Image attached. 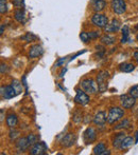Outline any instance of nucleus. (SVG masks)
Masks as SVG:
<instances>
[{"label":"nucleus","instance_id":"7","mask_svg":"<svg viewBox=\"0 0 138 155\" xmlns=\"http://www.w3.org/2000/svg\"><path fill=\"white\" fill-rule=\"evenodd\" d=\"M136 98L132 97L130 94H123V95H120V102H121V106L124 109H131L132 107H134L135 102H136Z\"/></svg>","mask_w":138,"mask_h":155},{"label":"nucleus","instance_id":"39","mask_svg":"<svg viewBox=\"0 0 138 155\" xmlns=\"http://www.w3.org/2000/svg\"><path fill=\"white\" fill-rule=\"evenodd\" d=\"M0 116H1V117H0V121H1V123H2V121H3V119H4L3 110H2V109H1V110H0Z\"/></svg>","mask_w":138,"mask_h":155},{"label":"nucleus","instance_id":"5","mask_svg":"<svg viewBox=\"0 0 138 155\" xmlns=\"http://www.w3.org/2000/svg\"><path fill=\"white\" fill-rule=\"evenodd\" d=\"M48 151V147L44 141H38L35 145L31 146L30 149V154L31 155H44Z\"/></svg>","mask_w":138,"mask_h":155},{"label":"nucleus","instance_id":"17","mask_svg":"<svg viewBox=\"0 0 138 155\" xmlns=\"http://www.w3.org/2000/svg\"><path fill=\"white\" fill-rule=\"evenodd\" d=\"M119 28H120L119 20H117V19H113V20H111V22H109L108 25L104 28V30L106 33H115L119 30Z\"/></svg>","mask_w":138,"mask_h":155},{"label":"nucleus","instance_id":"8","mask_svg":"<svg viewBox=\"0 0 138 155\" xmlns=\"http://www.w3.org/2000/svg\"><path fill=\"white\" fill-rule=\"evenodd\" d=\"M89 96L87 95L86 92H83L82 90H76V97H74V101L76 104H81V106H85L89 102Z\"/></svg>","mask_w":138,"mask_h":155},{"label":"nucleus","instance_id":"43","mask_svg":"<svg viewBox=\"0 0 138 155\" xmlns=\"http://www.w3.org/2000/svg\"><path fill=\"white\" fill-rule=\"evenodd\" d=\"M135 137H136V138H135V141H136V143H138V131H136V134H135Z\"/></svg>","mask_w":138,"mask_h":155},{"label":"nucleus","instance_id":"38","mask_svg":"<svg viewBox=\"0 0 138 155\" xmlns=\"http://www.w3.org/2000/svg\"><path fill=\"white\" fill-rule=\"evenodd\" d=\"M23 84L26 87V90L28 91V84H27V81H26V76H23Z\"/></svg>","mask_w":138,"mask_h":155},{"label":"nucleus","instance_id":"31","mask_svg":"<svg viewBox=\"0 0 138 155\" xmlns=\"http://www.w3.org/2000/svg\"><path fill=\"white\" fill-rule=\"evenodd\" d=\"M129 94H130L132 97L138 98V84H136V86H133L132 88L130 89V91H129Z\"/></svg>","mask_w":138,"mask_h":155},{"label":"nucleus","instance_id":"9","mask_svg":"<svg viewBox=\"0 0 138 155\" xmlns=\"http://www.w3.org/2000/svg\"><path fill=\"white\" fill-rule=\"evenodd\" d=\"M17 96L16 91L14 90V88L11 86H6V87H1V97L4 99H11V98Z\"/></svg>","mask_w":138,"mask_h":155},{"label":"nucleus","instance_id":"22","mask_svg":"<svg viewBox=\"0 0 138 155\" xmlns=\"http://www.w3.org/2000/svg\"><path fill=\"white\" fill-rule=\"evenodd\" d=\"M93 151H94V154H96V155H103L104 152L106 151V147H105V145L103 143H100L94 148Z\"/></svg>","mask_w":138,"mask_h":155},{"label":"nucleus","instance_id":"21","mask_svg":"<svg viewBox=\"0 0 138 155\" xmlns=\"http://www.w3.org/2000/svg\"><path fill=\"white\" fill-rule=\"evenodd\" d=\"M134 143V138L131 136H126L121 143V147L120 150H124V149H129L130 147H132V145Z\"/></svg>","mask_w":138,"mask_h":155},{"label":"nucleus","instance_id":"1","mask_svg":"<svg viewBox=\"0 0 138 155\" xmlns=\"http://www.w3.org/2000/svg\"><path fill=\"white\" fill-rule=\"evenodd\" d=\"M108 78L109 73L108 71H101L97 75V84H98V90L100 92H105L108 88Z\"/></svg>","mask_w":138,"mask_h":155},{"label":"nucleus","instance_id":"41","mask_svg":"<svg viewBox=\"0 0 138 155\" xmlns=\"http://www.w3.org/2000/svg\"><path fill=\"white\" fill-rule=\"evenodd\" d=\"M134 58L136 59V61L138 62V52H135V53H134Z\"/></svg>","mask_w":138,"mask_h":155},{"label":"nucleus","instance_id":"29","mask_svg":"<svg viewBox=\"0 0 138 155\" xmlns=\"http://www.w3.org/2000/svg\"><path fill=\"white\" fill-rule=\"evenodd\" d=\"M83 119V114L80 112V111H76V112L73 113V116H72V120L74 123H80Z\"/></svg>","mask_w":138,"mask_h":155},{"label":"nucleus","instance_id":"33","mask_svg":"<svg viewBox=\"0 0 138 155\" xmlns=\"http://www.w3.org/2000/svg\"><path fill=\"white\" fill-rule=\"evenodd\" d=\"M8 12V5H6V0H0V13L4 14Z\"/></svg>","mask_w":138,"mask_h":155},{"label":"nucleus","instance_id":"23","mask_svg":"<svg viewBox=\"0 0 138 155\" xmlns=\"http://www.w3.org/2000/svg\"><path fill=\"white\" fill-rule=\"evenodd\" d=\"M130 29L128 25H124L122 29V38H121V43H126L130 40Z\"/></svg>","mask_w":138,"mask_h":155},{"label":"nucleus","instance_id":"24","mask_svg":"<svg viewBox=\"0 0 138 155\" xmlns=\"http://www.w3.org/2000/svg\"><path fill=\"white\" fill-rule=\"evenodd\" d=\"M115 37L111 36V35H104L103 37L101 38V42L102 45H111L115 42Z\"/></svg>","mask_w":138,"mask_h":155},{"label":"nucleus","instance_id":"15","mask_svg":"<svg viewBox=\"0 0 138 155\" xmlns=\"http://www.w3.org/2000/svg\"><path fill=\"white\" fill-rule=\"evenodd\" d=\"M14 17L19 23L23 25V23L27 22V15H26V12L23 8H17L14 12Z\"/></svg>","mask_w":138,"mask_h":155},{"label":"nucleus","instance_id":"10","mask_svg":"<svg viewBox=\"0 0 138 155\" xmlns=\"http://www.w3.org/2000/svg\"><path fill=\"white\" fill-rule=\"evenodd\" d=\"M96 136H97V133H96L95 129L94 128H87L84 132L83 138H84L85 143L88 145V143H91L96 140Z\"/></svg>","mask_w":138,"mask_h":155},{"label":"nucleus","instance_id":"35","mask_svg":"<svg viewBox=\"0 0 138 155\" xmlns=\"http://www.w3.org/2000/svg\"><path fill=\"white\" fill-rule=\"evenodd\" d=\"M88 35H89V38H90V39H96V38H98V37L100 36L99 32H96V31L88 33Z\"/></svg>","mask_w":138,"mask_h":155},{"label":"nucleus","instance_id":"2","mask_svg":"<svg viewBox=\"0 0 138 155\" xmlns=\"http://www.w3.org/2000/svg\"><path fill=\"white\" fill-rule=\"evenodd\" d=\"M124 115V112L119 107H113L109 109L108 115H107V123L108 124H115L119 119H121Z\"/></svg>","mask_w":138,"mask_h":155},{"label":"nucleus","instance_id":"44","mask_svg":"<svg viewBox=\"0 0 138 155\" xmlns=\"http://www.w3.org/2000/svg\"><path fill=\"white\" fill-rule=\"evenodd\" d=\"M136 39H137V40H138V34H137V36H136Z\"/></svg>","mask_w":138,"mask_h":155},{"label":"nucleus","instance_id":"3","mask_svg":"<svg viewBox=\"0 0 138 155\" xmlns=\"http://www.w3.org/2000/svg\"><path fill=\"white\" fill-rule=\"evenodd\" d=\"M97 86L98 84L95 82V80L91 78H87L81 81V88L88 94H95L97 92Z\"/></svg>","mask_w":138,"mask_h":155},{"label":"nucleus","instance_id":"32","mask_svg":"<svg viewBox=\"0 0 138 155\" xmlns=\"http://www.w3.org/2000/svg\"><path fill=\"white\" fill-rule=\"evenodd\" d=\"M80 39H81V41H83L84 43H87L89 40H90V38H89V35H88V33H87V32H81Z\"/></svg>","mask_w":138,"mask_h":155},{"label":"nucleus","instance_id":"30","mask_svg":"<svg viewBox=\"0 0 138 155\" xmlns=\"http://www.w3.org/2000/svg\"><path fill=\"white\" fill-rule=\"evenodd\" d=\"M9 137H10L11 140H15L17 137H19V131L18 130H14V128L10 131L9 133Z\"/></svg>","mask_w":138,"mask_h":155},{"label":"nucleus","instance_id":"18","mask_svg":"<svg viewBox=\"0 0 138 155\" xmlns=\"http://www.w3.org/2000/svg\"><path fill=\"white\" fill-rule=\"evenodd\" d=\"M17 124H18V118H17V116L15 114H10L6 117V124H8L9 128H15Z\"/></svg>","mask_w":138,"mask_h":155},{"label":"nucleus","instance_id":"25","mask_svg":"<svg viewBox=\"0 0 138 155\" xmlns=\"http://www.w3.org/2000/svg\"><path fill=\"white\" fill-rule=\"evenodd\" d=\"M131 127V123L129 119H123L121 123H119L115 127V130H121V129H129Z\"/></svg>","mask_w":138,"mask_h":155},{"label":"nucleus","instance_id":"45","mask_svg":"<svg viewBox=\"0 0 138 155\" xmlns=\"http://www.w3.org/2000/svg\"><path fill=\"white\" fill-rule=\"evenodd\" d=\"M136 29H137V30H138V25H136Z\"/></svg>","mask_w":138,"mask_h":155},{"label":"nucleus","instance_id":"4","mask_svg":"<svg viewBox=\"0 0 138 155\" xmlns=\"http://www.w3.org/2000/svg\"><path fill=\"white\" fill-rule=\"evenodd\" d=\"M91 22L94 23V25L100 28V29H104L107 25H108V19L107 17L103 14H99L96 13L93 17H91Z\"/></svg>","mask_w":138,"mask_h":155},{"label":"nucleus","instance_id":"20","mask_svg":"<svg viewBox=\"0 0 138 155\" xmlns=\"http://www.w3.org/2000/svg\"><path fill=\"white\" fill-rule=\"evenodd\" d=\"M119 70L121 72H124V73H131L135 70V65L130 62H124L119 65Z\"/></svg>","mask_w":138,"mask_h":155},{"label":"nucleus","instance_id":"26","mask_svg":"<svg viewBox=\"0 0 138 155\" xmlns=\"http://www.w3.org/2000/svg\"><path fill=\"white\" fill-rule=\"evenodd\" d=\"M21 38L23 39L25 41H27V42H32V41H35L38 39V37L36 36V35H34L33 33H27V34L25 35V36H23Z\"/></svg>","mask_w":138,"mask_h":155},{"label":"nucleus","instance_id":"42","mask_svg":"<svg viewBox=\"0 0 138 155\" xmlns=\"http://www.w3.org/2000/svg\"><path fill=\"white\" fill-rule=\"evenodd\" d=\"M65 72H66V69H64V70H63L62 72H61V74H60V77H63V76H64Z\"/></svg>","mask_w":138,"mask_h":155},{"label":"nucleus","instance_id":"34","mask_svg":"<svg viewBox=\"0 0 138 155\" xmlns=\"http://www.w3.org/2000/svg\"><path fill=\"white\" fill-rule=\"evenodd\" d=\"M13 5L17 8H25V0H13Z\"/></svg>","mask_w":138,"mask_h":155},{"label":"nucleus","instance_id":"6","mask_svg":"<svg viewBox=\"0 0 138 155\" xmlns=\"http://www.w3.org/2000/svg\"><path fill=\"white\" fill-rule=\"evenodd\" d=\"M111 8L114 13L120 15L123 14L126 10V4L124 0H111Z\"/></svg>","mask_w":138,"mask_h":155},{"label":"nucleus","instance_id":"16","mask_svg":"<svg viewBox=\"0 0 138 155\" xmlns=\"http://www.w3.org/2000/svg\"><path fill=\"white\" fill-rule=\"evenodd\" d=\"M106 6L105 0H91V8L96 13H99L103 11Z\"/></svg>","mask_w":138,"mask_h":155},{"label":"nucleus","instance_id":"37","mask_svg":"<svg viewBox=\"0 0 138 155\" xmlns=\"http://www.w3.org/2000/svg\"><path fill=\"white\" fill-rule=\"evenodd\" d=\"M6 72H8V67L4 63H1V74L6 73Z\"/></svg>","mask_w":138,"mask_h":155},{"label":"nucleus","instance_id":"36","mask_svg":"<svg viewBox=\"0 0 138 155\" xmlns=\"http://www.w3.org/2000/svg\"><path fill=\"white\" fill-rule=\"evenodd\" d=\"M66 58H67V57H63V58H61V59H58V62L55 63V67H58V65L63 64V63L66 61Z\"/></svg>","mask_w":138,"mask_h":155},{"label":"nucleus","instance_id":"11","mask_svg":"<svg viewBox=\"0 0 138 155\" xmlns=\"http://www.w3.org/2000/svg\"><path fill=\"white\" fill-rule=\"evenodd\" d=\"M74 141H76V135L73 133H68L63 137V139L61 140V145L65 148H69L73 145Z\"/></svg>","mask_w":138,"mask_h":155},{"label":"nucleus","instance_id":"19","mask_svg":"<svg viewBox=\"0 0 138 155\" xmlns=\"http://www.w3.org/2000/svg\"><path fill=\"white\" fill-rule=\"evenodd\" d=\"M124 137H126L124 133H119V134L115 136V138H114V141H113V146L116 148V149H119L120 150V147H121V143H122V141H123Z\"/></svg>","mask_w":138,"mask_h":155},{"label":"nucleus","instance_id":"40","mask_svg":"<svg viewBox=\"0 0 138 155\" xmlns=\"http://www.w3.org/2000/svg\"><path fill=\"white\" fill-rule=\"evenodd\" d=\"M3 31H4V25H1V29H0V35L3 34Z\"/></svg>","mask_w":138,"mask_h":155},{"label":"nucleus","instance_id":"28","mask_svg":"<svg viewBox=\"0 0 138 155\" xmlns=\"http://www.w3.org/2000/svg\"><path fill=\"white\" fill-rule=\"evenodd\" d=\"M27 138H28V140H29L30 146H33L36 143H38V136L35 134H29L27 136Z\"/></svg>","mask_w":138,"mask_h":155},{"label":"nucleus","instance_id":"12","mask_svg":"<svg viewBox=\"0 0 138 155\" xmlns=\"http://www.w3.org/2000/svg\"><path fill=\"white\" fill-rule=\"evenodd\" d=\"M30 147L29 140L27 137H21L17 140L16 143V149L18 152H25L26 150H28V148Z\"/></svg>","mask_w":138,"mask_h":155},{"label":"nucleus","instance_id":"14","mask_svg":"<svg viewBox=\"0 0 138 155\" xmlns=\"http://www.w3.org/2000/svg\"><path fill=\"white\" fill-rule=\"evenodd\" d=\"M44 54V49L41 45H35L33 47H31L30 49V52H29V57L30 58H36V57H39Z\"/></svg>","mask_w":138,"mask_h":155},{"label":"nucleus","instance_id":"13","mask_svg":"<svg viewBox=\"0 0 138 155\" xmlns=\"http://www.w3.org/2000/svg\"><path fill=\"white\" fill-rule=\"evenodd\" d=\"M107 121V117H106V113L103 111H100L96 114V116L94 117V124H97V126H104L105 123Z\"/></svg>","mask_w":138,"mask_h":155},{"label":"nucleus","instance_id":"27","mask_svg":"<svg viewBox=\"0 0 138 155\" xmlns=\"http://www.w3.org/2000/svg\"><path fill=\"white\" fill-rule=\"evenodd\" d=\"M11 84H12V87L14 88V90L16 91L17 95L23 92V84H21L20 82L18 81V80H13Z\"/></svg>","mask_w":138,"mask_h":155}]
</instances>
